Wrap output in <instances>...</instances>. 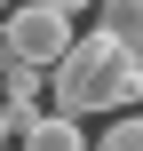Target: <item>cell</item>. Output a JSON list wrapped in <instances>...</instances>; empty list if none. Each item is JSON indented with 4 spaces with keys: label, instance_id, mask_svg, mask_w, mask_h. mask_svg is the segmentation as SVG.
I'll use <instances>...</instances> for the list:
<instances>
[{
    "label": "cell",
    "instance_id": "6da1fadb",
    "mask_svg": "<svg viewBox=\"0 0 143 151\" xmlns=\"http://www.w3.org/2000/svg\"><path fill=\"white\" fill-rule=\"evenodd\" d=\"M48 96L56 111L72 119H96V111H135L143 104V48L119 40V32H80L64 48V64H48Z\"/></svg>",
    "mask_w": 143,
    "mask_h": 151
},
{
    "label": "cell",
    "instance_id": "277c9868",
    "mask_svg": "<svg viewBox=\"0 0 143 151\" xmlns=\"http://www.w3.org/2000/svg\"><path fill=\"white\" fill-rule=\"evenodd\" d=\"M96 24H103V32H119V40H135V48H143V0H96Z\"/></svg>",
    "mask_w": 143,
    "mask_h": 151
},
{
    "label": "cell",
    "instance_id": "5b68a950",
    "mask_svg": "<svg viewBox=\"0 0 143 151\" xmlns=\"http://www.w3.org/2000/svg\"><path fill=\"white\" fill-rule=\"evenodd\" d=\"M96 151H143V111H119V127H103Z\"/></svg>",
    "mask_w": 143,
    "mask_h": 151
},
{
    "label": "cell",
    "instance_id": "3957f363",
    "mask_svg": "<svg viewBox=\"0 0 143 151\" xmlns=\"http://www.w3.org/2000/svg\"><path fill=\"white\" fill-rule=\"evenodd\" d=\"M16 151H96V143L80 135V119H72V111H40V119L24 127V143H16Z\"/></svg>",
    "mask_w": 143,
    "mask_h": 151
},
{
    "label": "cell",
    "instance_id": "7a4b0ae2",
    "mask_svg": "<svg viewBox=\"0 0 143 151\" xmlns=\"http://www.w3.org/2000/svg\"><path fill=\"white\" fill-rule=\"evenodd\" d=\"M0 40H8V56H24V64H64V48L80 40L72 32V8H56V0H24V8H8L0 16Z\"/></svg>",
    "mask_w": 143,
    "mask_h": 151
},
{
    "label": "cell",
    "instance_id": "ba28073f",
    "mask_svg": "<svg viewBox=\"0 0 143 151\" xmlns=\"http://www.w3.org/2000/svg\"><path fill=\"white\" fill-rule=\"evenodd\" d=\"M8 151H16V143H8Z\"/></svg>",
    "mask_w": 143,
    "mask_h": 151
},
{
    "label": "cell",
    "instance_id": "8992f818",
    "mask_svg": "<svg viewBox=\"0 0 143 151\" xmlns=\"http://www.w3.org/2000/svg\"><path fill=\"white\" fill-rule=\"evenodd\" d=\"M56 8H72V16H80V8H96V0H56Z\"/></svg>",
    "mask_w": 143,
    "mask_h": 151
},
{
    "label": "cell",
    "instance_id": "52a82bcc",
    "mask_svg": "<svg viewBox=\"0 0 143 151\" xmlns=\"http://www.w3.org/2000/svg\"><path fill=\"white\" fill-rule=\"evenodd\" d=\"M0 64H8V40H0Z\"/></svg>",
    "mask_w": 143,
    "mask_h": 151
}]
</instances>
